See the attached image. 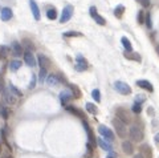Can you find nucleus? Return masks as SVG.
Returning <instances> with one entry per match:
<instances>
[{
	"label": "nucleus",
	"instance_id": "f257e3e1",
	"mask_svg": "<svg viewBox=\"0 0 159 158\" xmlns=\"http://www.w3.org/2000/svg\"><path fill=\"white\" fill-rule=\"evenodd\" d=\"M113 126H114L115 132H117V136L119 138H126L127 137V126L125 122H122L119 118L115 117L114 120H113Z\"/></svg>",
	"mask_w": 159,
	"mask_h": 158
},
{
	"label": "nucleus",
	"instance_id": "f03ea898",
	"mask_svg": "<svg viewBox=\"0 0 159 158\" xmlns=\"http://www.w3.org/2000/svg\"><path fill=\"white\" fill-rule=\"evenodd\" d=\"M129 136L131 138V141L134 142H140L145 137V133H143V129L138 125H133L129 130Z\"/></svg>",
	"mask_w": 159,
	"mask_h": 158
},
{
	"label": "nucleus",
	"instance_id": "7ed1b4c3",
	"mask_svg": "<svg viewBox=\"0 0 159 158\" xmlns=\"http://www.w3.org/2000/svg\"><path fill=\"white\" fill-rule=\"evenodd\" d=\"M115 116H117V118H119L122 122L126 124V125L131 122L130 112L127 110V109H125V108H117V109H115Z\"/></svg>",
	"mask_w": 159,
	"mask_h": 158
},
{
	"label": "nucleus",
	"instance_id": "20e7f679",
	"mask_svg": "<svg viewBox=\"0 0 159 158\" xmlns=\"http://www.w3.org/2000/svg\"><path fill=\"white\" fill-rule=\"evenodd\" d=\"M98 133L101 134V137L106 138L108 141H110V142L114 141V133H113L111 129H109L106 125H100L98 126Z\"/></svg>",
	"mask_w": 159,
	"mask_h": 158
},
{
	"label": "nucleus",
	"instance_id": "39448f33",
	"mask_svg": "<svg viewBox=\"0 0 159 158\" xmlns=\"http://www.w3.org/2000/svg\"><path fill=\"white\" fill-rule=\"evenodd\" d=\"M114 88H115V91L119 92L121 94H130V93H131L130 85H129V84H126V82H123V81H115Z\"/></svg>",
	"mask_w": 159,
	"mask_h": 158
},
{
	"label": "nucleus",
	"instance_id": "423d86ee",
	"mask_svg": "<svg viewBox=\"0 0 159 158\" xmlns=\"http://www.w3.org/2000/svg\"><path fill=\"white\" fill-rule=\"evenodd\" d=\"M74 69L77 72H84V70L88 69V61L82 57L81 55H78L76 57V65H74Z\"/></svg>",
	"mask_w": 159,
	"mask_h": 158
},
{
	"label": "nucleus",
	"instance_id": "0eeeda50",
	"mask_svg": "<svg viewBox=\"0 0 159 158\" xmlns=\"http://www.w3.org/2000/svg\"><path fill=\"white\" fill-rule=\"evenodd\" d=\"M73 16V7L72 5H66L65 8L62 9V13H61V17H60V23H66L69 21Z\"/></svg>",
	"mask_w": 159,
	"mask_h": 158
},
{
	"label": "nucleus",
	"instance_id": "6e6552de",
	"mask_svg": "<svg viewBox=\"0 0 159 158\" xmlns=\"http://www.w3.org/2000/svg\"><path fill=\"white\" fill-rule=\"evenodd\" d=\"M3 98H4V102L7 105H15L17 101V97L15 94H12L10 89H4L3 91Z\"/></svg>",
	"mask_w": 159,
	"mask_h": 158
},
{
	"label": "nucleus",
	"instance_id": "1a4fd4ad",
	"mask_svg": "<svg viewBox=\"0 0 159 158\" xmlns=\"http://www.w3.org/2000/svg\"><path fill=\"white\" fill-rule=\"evenodd\" d=\"M65 109L69 112V113H72V114H74V116H77L78 118H81L82 121L84 120H86V116H85V113L82 110H80L78 108H76V106H72V105H65Z\"/></svg>",
	"mask_w": 159,
	"mask_h": 158
},
{
	"label": "nucleus",
	"instance_id": "9d476101",
	"mask_svg": "<svg viewBox=\"0 0 159 158\" xmlns=\"http://www.w3.org/2000/svg\"><path fill=\"white\" fill-rule=\"evenodd\" d=\"M82 125H84L85 132H86V134H88V139H89V144H91V145H96V139H97V138L94 137L93 132H91L90 125L86 122V120H84V121H82Z\"/></svg>",
	"mask_w": 159,
	"mask_h": 158
},
{
	"label": "nucleus",
	"instance_id": "9b49d317",
	"mask_svg": "<svg viewBox=\"0 0 159 158\" xmlns=\"http://www.w3.org/2000/svg\"><path fill=\"white\" fill-rule=\"evenodd\" d=\"M89 12H90V16L96 20V23H98L100 25H105L106 24V20L103 19L101 15H98L97 13V8L96 7H90V9H89Z\"/></svg>",
	"mask_w": 159,
	"mask_h": 158
},
{
	"label": "nucleus",
	"instance_id": "f8f14e48",
	"mask_svg": "<svg viewBox=\"0 0 159 158\" xmlns=\"http://www.w3.org/2000/svg\"><path fill=\"white\" fill-rule=\"evenodd\" d=\"M23 56H24V61H25V64L28 65V67H30V68L36 67V58H35V56L32 55V52L27 51V52H24Z\"/></svg>",
	"mask_w": 159,
	"mask_h": 158
},
{
	"label": "nucleus",
	"instance_id": "ddd939ff",
	"mask_svg": "<svg viewBox=\"0 0 159 158\" xmlns=\"http://www.w3.org/2000/svg\"><path fill=\"white\" fill-rule=\"evenodd\" d=\"M139 150H140V154L143 156V158H152V149L149 144H142Z\"/></svg>",
	"mask_w": 159,
	"mask_h": 158
},
{
	"label": "nucleus",
	"instance_id": "4468645a",
	"mask_svg": "<svg viewBox=\"0 0 159 158\" xmlns=\"http://www.w3.org/2000/svg\"><path fill=\"white\" fill-rule=\"evenodd\" d=\"M97 142H98L100 148L102 149V150H105V151H110V150H113L111 144H110V141H108L106 138L100 137V138H97Z\"/></svg>",
	"mask_w": 159,
	"mask_h": 158
},
{
	"label": "nucleus",
	"instance_id": "2eb2a0df",
	"mask_svg": "<svg viewBox=\"0 0 159 158\" xmlns=\"http://www.w3.org/2000/svg\"><path fill=\"white\" fill-rule=\"evenodd\" d=\"M11 51H12V53H13V56H16V57H19V56L24 55L23 45H21L20 43H17V41H13L11 44Z\"/></svg>",
	"mask_w": 159,
	"mask_h": 158
},
{
	"label": "nucleus",
	"instance_id": "dca6fc26",
	"mask_svg": "<svg viewBox=\"0 0 159 158\" xmlns=\"http://www.w3.org/2000/svg\"><path fill=\"white\" fill-rule=\"evenodd\" d=\"M29 7H30V11H32L33 13V17H35V20H40V17H41V15H40V9L37 7V4H36L35 0H29Z\"/></svg>",
	"mask_w": 159,
	"mask_h": 158
},
{
	"label": "nucleus",
	"instance_id": "f3484780",
	"mask_svg": "<svg viewBox=\"0 0 159 158\" xmlns=\"http://www.w3.org/2000/svg\"><path fill=\"white\" fill-rule=\"evenodd\" d=\"M122 150H123L125 154H127V156H131V154L134 153L133 142H131V141H123V142H122Z\"/></svg>",
	"mask_w": 159,
	"mask_h": 158
},
{
	"label": "nucleus",
	"instance_id": "a211bd4d",
	"mask_svg": "<svg viewBox=\"0 0 159 158\" xmlns=\"http://www.w3.org/2000/svg\"><path fill=\"white\" fill-rule=\"evenodd\" d=\"M37 63L41 68H45V69H48V68L51 67V60L47 57L45 55H39L37 57Z\"/></svg>",
	"mask_w": 159,
	"mask_h": 158
},
{
	"label": "nucleus",
	"instance_id": "6ab92c4d",
	"mask_svg": "<svg viewBox=\"0 0 159 158\" xmlns=\"http://www.w3.org/2000/svg\"><path fill=\"white\" fill-rule=\"evenodd\" d=\"M12 16H13V13H12V9H11V8L5 7V8H3L1 11H0V17H1V20H3V21H8V20H11Z\"/></svg>",
	"mask_w": 159,
	"mask_h": 158
},
{
	"label": "nucleus",
	"instance_id": "aec40b11",
	"mask_svg": "<svg viewBox=\"0 0 159 158\" xmlns=\"http://www.w3.org/2000/svg\"><path fill=\"white\" fill-rule=\"evenodd\" d=\"M137 85H138L139 88L146 89V91H149V92L154 91V86H152V84L150 82V81H147V80H138V81H137Z\"/></svg>",
	"mask_w": 159,
	"mask_h": 158
},
{
	"label": "nucleus",
	"instance_id": "412c9836",
	"mask_svg": "<svg viewBox=\"0 0 159 158\" xmlns=\"http://www.w3.org/2000/svg\"><path fill=\"white\" fill-rule=\"evenodd\" d=\"M72 98H73V94L70 92H68V91L60 93V101H61V104H62V105H66V104H68V101L72 100Z\"/></svg>",
	"mask_w": 159,
	"mask_h": 158
},
{
	"label": "nucleus",
	"instance_id": "4be33fe9",
	"mask_svg": "<svg viewBox=\"0 0 159 158\" xmlns=\"http://www.w3.org/2000/svg\"><path fill=\"white\" fill-rule=\"evenodd\" d=\"M47 82L51 86H56V85H59L60 84V80H59V76H57V74H49V76H48V79H47Z\"/></svg>",
	"mask_w": 159,
	"mask_h": 158
},
{
	"label": "nucleus",
	"instance_id": "5701e85b",
	"mask_svg": "<svg viewBox=\"0 0 159 158\" xmlns=\"http://www.w3.org/2000/svg\"><path fill=\"white\" fill-rule=\"evenodd\" d=\"M10 114H11V109L5 105H0V116L3 117L4 120H8L10 118Z\"/></svg>",
	"mask_w": 159,
	"mask_h": 158
},
{
	"label": "nucleus",
	"instance_id": "b1692460",
	"mask_svg": "<svg viewBox=\"0 0 159 158\" xmlns=\"http://www.w3.org/2000/svg\"><path fill=\"white\" fill-rule=\"evenodd\" d=\"M11 52L10 46H5V45H0V60H4Z\"/></svg>",
	"mask_w": 159,
	"mask_h": 158
},
{
	"label": "nucleus",
	"instance_id": "393cba45",
	"mask_svg": "<svg viewBox=\"0 0 159 158\" xmlns=\"http://www.w3.org/2000/svg\"><path fill=\"white\" fill-rule=\"evenodd\" d=\"M10 70L11 72H16V70H19L20 69V67H21V61L19 60H13V61H11L10 64Z\"/></svg>",
	"mask_w": 159,
	"mask_h": 158
},
{
	"label": "nucleus",
	"instance_id": "a878e982",
	"mask_svg": "<svg viewBox=\"0 0 159 158\" xmlns=\"http://www.w3.org/2000/svg\"><path fill=\"white\" fill-rule=\"evenodd\" d=\"M85 106H86L85 109L89 112L90 114H94V116H96V114L98 113V110H97V106L93 104V102H86V105H85Z\"/></svg>",
	"mask_w": 159,
	"mask_h": 158
},
{
	"label": "nucleus",
	"instance_id": "bb28decb",
	"mask_svg": "<svg viewBox=\"0 0 159 158\" xmlns=\"http://www.w3.org/2000/svg\"><path fill=\"white\" fill-rule=\"evenodd\" d=\"M121 43H122L123 48L126 49L127 52H131V51H133V46H131V43H130V40L127 39V37H122V39H121Z\"/></svg>",
	"mask_w": 159,
	"mask_h": 158
},
{
	"label": "nucleus",
	"instance_id": "cd10ccee",
	"mask_svg": "<svg viewBox=\"0 0 159 158\" xmlns=\"http://www.w3.org/2000/svg\"><path fill=\"white\" fill-rule=\"evenodd\" d=\"M70 91H72V94L74 98H81V91L78 89L77 85H69Z\"/></svg>",
	"mask_w": 159,
	"mask_h": 158
},
{
	"label": "nucleus",
	"instance_id": "c85d7f7f",
	"mask_svg": "<svg viewBox=\"0 0 159 158\" xmlns=\"http://www.w3.org/2000/svg\"><path fill=\"white\" fill-rule=\"evenodd\" d=\"M8 89H10V92L12 93V94L16 96V97H23V93H21L13 84H10V85H8Z\"/></svg>",
	"mask_w": 159,
	"mask_h": 158
},
{
	"label": "nucleus",
	"instance_id": "c756f323",
	"mask_svg": "<svg viewBox=\"0 0 159 158\" xmlns=\"http://www.w3.org/2000/svg\"><path fill=\"white\" fill-rule=\"evenodd\" d=\"M47 17L49 19V20H56L57 19V11L56 8H49L47 11Z\"/></svg>",
	"mask_w": 159,
	"mask_h": 158
},
{
	"label": "nucleus",
	"instance_id": "7c9ffc66",
	"mask_svg": "<svg viewBox=\"0 0 159 158\" xmlns=\"http://www.w3.org/2000/svg\"><path fill=\"white\" fill-rule=\"evenodd\" d=\"M45 79H47V69H45V68H41V69H40V73H39V81L42 84L45 81Z\"/></svg>",
	"mask_w": 159,
	"mask_h": 158
},
{
	"label": "nucleus",
	"instance_id": "2f4dec72",
	"mask_svg": "<svg viewBox=\"0 0 159 158\" xmlns=\"http://www.w3.org/2000/svg\"><path fill=\"white\" fill-rule=\"evenodd\" d=\"M91 97L96 100V102H100L101 101V92L98 89H94V91L91 92Z\"/></svg>",
	"mask_w": 159,
	"mask_h": 158
},
{
	"label": "nucleus",
	"instance_id": "473e14b6",
	"mask_svg": "<svg viewBox=\"0 0 159 158\" xmlns=\"http://www.w3.org/2000/svg\"><path fill=\"white\" fill-rule=\"evenodd\" d=\"M123 11H125V7H123V5H118V7L115 8V11H114L115 16H117V17H121L122 13H123Z\"/></svg>",
	"mask_w": 159,
	"mask_h": 158
},
{
	"label": "nucleus",
	"instance_id": "72a5a7b5",
	"mask_svg": "<svg viewBox=\"0 0 159 158\" xmlns=\"http://www.w3.org/2000/svg\"><path fill=\"white\" fill-rule=\"evenodd\" d=\"M133 112L134 113H140V112H142V105H140V102L137 101L135 104L133 105Z\"/></svg>",
	"mask_w": 159,
	"mask_h": 158
},
{
	"label": "nucleus",
	"instance_id": "f704fd0d",
	"mask_svg": "<svg viewBox=\"0 0 159 158\" xmlns=\"http://www.w3.org/2000/svg\"><path fill=\"white\" fill-rule=\"evenodd\" d=\"M127 58H131L134 61H140V56L138 53H130V55H126Z\"/></svg>",
	"mask_w": 159,
	"mask_h": 158
},
{
	"label": "nucleus",
	"instance_id": "c9c22d12",
	"mask_svg": "<svg viewBox=\"0 0 159 158\" xmlns=\"http://www.w3.org/2000/svg\"><path fill=\"white\" fill-rule=\"evenodd\" d=\"M64 36H65V37H76V36H81V33L70 31V32H65V33H64Z\"/></svg>",
	"mask_w": 159,
	"mask_h": 158
},
{
	"label": "nucleus",
	"instance_id": "e433bc0d",
	"mask_svg": "<svg viewBox=\"0 0 159 158\" xmlns=\"http://www.w3.org/2000/svg\"><path fill=\"white\" fill-rule=\"evenodd\" d=\"M138 23L139 24L145 23V15H143V11H138Z\"/></svg>",
	"mask_w": 159,
	"mask_h": 158
},
{
	"label": "nucleus",
	"instance_id": "4c0bfd02",
	"mask_svg": "<svg viewBox=\"0 0 159 158\" xmlns=\"http://www.w3.org/2000/svg\"><path fill=\"white\" fill-rule=\"evenodd\" d=\"M146 25H147V28H152V24H151V16H150V13L146 15V20H145Z\"/></svg>",
	"mask_w": 159,
	"mask_h": 158
},
{
	"label": "nucleus",
	"instance_id": "58836bf2",
	"mask_svg": "<svg viewBox=\"0 0 159 158\" xmlns=\"http://www.w3.org/2000/svg\"><path fill=\"white\" fill-rule=\"evenodd\" d=\"M33 88H36V76L35 74L32 76V80H30V82H29V89H33Z\"/></svg>",
	"mask_w": 159,
	"mask_h": 158
},
{
	"label": "nucleus",
	"instance_id": "ea45409f",
	"mask_svg": "<svg viewBox=\"0 0 159 158\" xmlns=\"http://www.w3.org/2000/svg\"><path fill=\"white\" fill-rule=\"evenodd\" d=\"M137 1H139L140 5H142V7H145V8L150 5V0H137Z\"/></svg>",
	"mask_w": 159,
	"mask_h": 158
},
{
	"label": "nucleus",
	"instance_id": "a19ab883",
	"mask_svg": "<svg viewBox=\"0 0 159 158\" xmlns=\"http://www.w3.org/2000/svg\"><path fill=\"white\" fill-rule=\"evenodd\" d=\"M3 91H4V79L0 74V93H3Z\"/></svg>",
	"mask_w": 159,
	"mask_h": 158
},
{
	"label": "nucleus",
	"instance_id": "79ce46f5",
	"mask_svg": "<svg viewBox=\"0 0 159 158\" xmlns=\"http://www.w3.org/2000/svg\"><path fill=\"white\" fill-rule=\"evenodd\" d=\"M106 158H117V153H114L113 150L108 151V156H106Z\"/></svg>",
	"mask_w": 159,
	"mask_h": 158
},
{
	"label": "nucleus",
	"instance_id": "37998d69",
	"mask_svg": "<svg viewBox=\"0 0 159 158\" xmlns=\"http://www.w3.org/2000/svg\"><path fill=\"white\" fill-rule=\"evenodd\" d=\"M86 148H88V154H91V153H93V145H91V144H89V142H88Z\"/></svg>",
	"mask_w": 159,
	"mask_h": 158
},
{
	"label": "nucleus",
	"instance_id": "c03bdc74",
	"mask_svg": "<svg viewBox=\"0 0 159 158\" xmlns=\"http://www.w3.org/2000/svg\"><path fill=\"white\" fill-rule=\"evenodd\" d=\"M59 76V80H60V84H66V79L62 77V74H57Z\"/></svg>",
	"mask_w": 159,
	"mask_h": 158
},
{
	"label": "nucleus",
	"instance_id": "a18cd8bd",
	"mask_svg": "<svg viewBox=\"0 0 159 158\" xmlns=\"http://www.w3.org/2000/svg\"><path fill=\"white\" fill-rule=\"evenodd\" d=\"M134 158H143V156H142V154H135V156H134Z\"/></svg>",
	"mask_w": 159,
	"mask_h": 158
},
{
	"label": "nucleus",
	"instance_id": "49530a36",
	"mask_svg": "<svg viewBox=\"0 0 159 158\" xmlns=\"http://www.w3.org/2000/svg\"><path fill=\"white\" fill-rule=\"evenodd\" d=\"M155 142H157V144H159V134L155 136Z\"/></svg>",
	"mask_w": 159,
	"mask_h": 158
},
{
	"label": "nucleus",
	"instance_id": "de8ad7c7",
	"mask_svg": "<svg viewBox=\"0 0 159 158\" xmlns=\"http://www.w3.org/2000/svg\"><path fill=\"white\" fill-rule=\"evenodd\" d=\"M0 154H1V144H0Z\"/></svg>",
	"mask_w": 159,
	"mask_h": 158
},
{
	"label": "nucleus",
	"instance_id": "09e8293b",
	"mask_svg": "<svg viewBox=\"0 0 159 158\" xmlns=\"http://www.w3.org/2000/svg\"><path fill=\"white\" fill-rule=\"evenodd\" d=\"M5 158H12V156H8V157H5Z\"/></svg>",
	"mask_w": 159,
	"mask_h": 158
},
{
	"label": "nucleus",
	"instance_id": "8fccbe9b",
	"mask_svg": "<svg viewBox=\"0 0 159 158\" xmlns=\"http://www.w3.org/2000/svg\"><path fill=\"white\" fill-rule=\"evenodd\" d=\"M157 49H158V52H159V46H158V48H157Z\"/></svg>",
	"mask_w": 159,
	"mask_h": 158
}]
</instances>
